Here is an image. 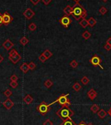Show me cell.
<instances>
[{
    "label": "cell",
    "mask_w": 111,
    "mask_h": 125,
    "mask_svg": "<svg viewBox=\"0 0 111 125\" xmlns=\"http://www.w3.org/2000/svg\"><path fill=\"white\" fill-rule=\"evenodd\" d=\"M18 52L15 50V49H12L9 54V56H14L15 55H18Z\"/></svg>",
    "instance_id": "obj_32"
},
{
    "label": "cell",
    "mask_w": 111,
    "mask_h": 125,
    "mask_svg": "<svg viewBox=\"0 0 111 125\" xmlns=\"http://www.w3.org/2000/svg\"><path fill=\"white\" fill-rule=\"evenodd\" d=\"M3 105L7 109L10 110L14 106V102H12L11 100H10L9 98H8V99H7L6 100L3 102Z\"/></svg>",
    "instance_id": "obj_9"
},
{
    "label": "cell",
    "mask_w": 111,
    "mask_h": 125,
    "mask_svg": "<svg viewBox=\"0 0 111 125\" xmlns=\"http://www.w3.org/2000/svg\"><path fill=\"white\" fill-rule=\"evenodd\" d=\"M9 60H11V61L12 62V63L14 64H16V63H18V62L20 61V60H21V56L18 54V55H15L14 56H9Z\"/></svg>",
    "instance_id": "obj_12"
},
{
    "label": "cell",
    "mask_w": 111,
    "mask_h": 125,
    "mask_svg": "<svg viewBox=\"0 0 111 125\" xmlns=\"http://www.w3.org/2000/svg\"><path fill=\"white\" fill-rule=\"evenodd\" d=\"M78 125H86V124L84 121H82V122H80V124H79Z\"/></svg>",
    "instance_id": "obj_42"
},
{
    "label": "cell",
    "mask_w": 111,
    "mask_h": 125,
    "mask_svg": "<svg viewBox=\"0 0 111 125\" xmlns=\"http://www.w3.org/2000/svg\"><path fill=\"white\" fill-rule=\"evenodd\" d=\"M23 101H24L26 104H30L33 102V98H32L30 94H27L24 98H23Z\"/></svg>",
    "instance_id": "obj_15"
},
{
    "label": "cell",
    "mask_w": 111,
    "mask_h": 125,
    "mask_svg": "<svg viewBox=\"0 0 111 125\" xmlns=\"http://www.w3.org/2000/svg\"><path fill=\"white\" fill-rule=\"evenodd\" d=\"M73 1H75L76 3H78V2H79L80 0H73Z\"/></svg>",
    "instance_id": "obj_45"
},
{
    "label": "cell",
    "mask_w": 111,
    "mask_h": 125,
    "mask_svg": "<svg viewBox=\"0 0 111 125\" xmlns=\"http://www.w3.org/2000/svg\"><path fill=\"white\" fill-rule=\"evenodd\" d=\"M97 115H98V117H99V118H101V119H104L105 117L107 115V113L105 111V110L101 109H100L99 111L97 112Z\"/></svg>",
    "instance_id": "obj_16"
},
{
    "label": "cell",
    "mask_w": 111,
    "mask_h": 125,
    "mask_svg": "<svg viewBox=\"0 0 111 125\" xmlns=\"http://www.w3.org/2000/svg\"><path fill=\"white\" fill-rule=\"evenodd\" d=\"M10 85H11V86L12 88H13V89H16V88L18 86V84L17 81H11V82H10Z\"/></svg>",
    "instance_id": "obj_33"
},
{
    "label": "cell",
    "mask_w": 111,
    "mask_h": 125,
    "mask_svg": "<svg viewBox=\"0 0 111 125\" xmlns=\"http://www.w3.org/2000/svg\"><path fill=\"white\" fill-rule=\"evenodd\" d=\"M44 85L47 89H49V88H50L53 85V82H52V81L50 79H48L44 82Z\"/></svg>",
    "instance_id": "obj_24"
},
{
    "label": "cell",
    "mask_w": 111,
    "mask_h": 125,
    "mask_svg": "<svg viewBox=\"0 0 111 125\" xmlns=\"http://www.w3.org/2000/svg\"><path fill=\"white\" fill-rule=\"evenodd\" d=\"M67 1H69V0H67Z\"/></svg>",
    "instance_id": "obj_48"
},
{
    "label": "cell",
    "mask_w": 111,
    "mask_h": 125,
    "mask_svg": "<svg viewBox=\"0 0 111 125\" xmlns=\"http://www.w3.org/2000/svg\"><path fill=\"white\" fill-rule=\"evenodd\" d=\"M72 87H73V89H74L75 91H77V92L79 91V90L82 89V86L80 85L79 84V82H75V84L73 85Z\"/></svg>",
    "instance_id": "obj_23"
},
{
    "label": "cell",
    "mask_w": 111,
    "mask_h": 125,
    "mask_svg": "<svg viewBox=\"0 0 111 125\" xmlns=\"http://www.w3.org/2000/svg\"><path fill=\"white\" fill-rule=\"evenodd\" d=\"M69 94H61L60 97H58L56 100L54 102L52 103L50 105H51L52 104H54L56 102H57L58 104L61 105V106H66V107H69L71 105V102L69 99H68L67 96H68Z\"/></svg>",
    "instance_id": "obj_3"
},
{
    "label": "cell",
    "mask_w": 111,
    "mask_h": 125,
    "mask_svg": "<svg viewBox=\"0 0 111 125\" xmlns=\"http://www.w3.org/2000/svg\"><path fill=\"white\" fill-rule=\"evenodd\" d=\"M4 94H5V96L6 97H7V98H9V97H10V96L12 94V92L11 90H9V89H7L4 92Z\"/></svg>",
    "instance_id": "obj_29"
},
{
    "label": "cell",
    "mask_w": 111,
    "mask_h": 125,
    "mask_svg": "<svg viewBox=\"0 0 111 125\" xmlns=\"http://www.w3.org/2000/svg\"><path fill=\"white\" fill-rule=\"evenodd\" d=\"M108 0H103V1H104V2H107Z\"/></svg>",
    "instance_id": "obj_47"
},
{
    "label": "cell",
    "mask_w": 111,
    "mask_h": 125,
    "mask_svg": "<svg viewBox=\"0 0 111 125\" xmlns=\"http://www.w3.org/2000/svg\"><path fill=\"white\" fill-rule=\"evenodd\" d=\"M79 24L82 27H83V28H86V27H87L88 26H89V25H88V20H86V18H83V19H82L81 21H80V22H79Z\"/></svg>",
    "instance_id": "obj_18"
},
{
    "label": "cell",
    "mask_w": 111,
    "mask_h": 125,
    "mask_svg": "<svg viewBox=\"0 0 111 125\" xmlns=\"http://www.w3.org/2000/svg\"><path fill=\"white\" fill-rule=\"evenodd\" d=\"M108 114H109V115H110V116L111 117V109H110L108 110Z\"/></svg>",
    "instance_id": "obj_44"
},
{
    "label": "cell",
    "mask_w": 111,
    "mask_h": 125,
    "mask_svg": "<svg viewBox=\"0 0 111 125\" xmlns=\"http://www.w3.org/2000/svg\"><path fill=\"white\" fill-rule=\"evenodd\" d=\"M39 60H40L41 62H45L47 60V58H46V57H45V56L42 55V54H41V55L39 56Z\"/></svg>",
    "instance_id": "obj_34"
},
{
    "label": "cell",
    "mask_w": 111,
    "mask_h": 125,
    "mask_svg": "<svg viewBox=\"0 0 111 125\" xmlns=\"http://www.w3.org/2000/svg\"><path fill=\"white\" fill-rule=\"evenodd\" d=\"M63 12L65 13L66 15H71L73 12V7L70 6V5H67V6L64 8V9H63Z\"/></svg>",
    "instance_id": "obj_14"
},
{
    "label": "cell",
    "mask_w": 111,
    "mask_h": 125,
    "mask_svg": "<svg viewBox=\"0 0 111 125\" xmlns=\"http://www.w3.org/2000/svg\"><path fill=\"white\" fill-rule=\"evenodd\" d=\"M78 62L76 61L75 60H73L72 61L70 62V66L73 67V68H76V67L78 66Z\"/></svg>",
    "instance_id": "obj_30"
},
{
    "label": "cell",
    "mask_w": 111,
    "mask_h": 125,
    "mask_svg": "<svg viewBox=\"0 0 111 125\" xmlns=\"http://www.w3.org/2000/svg\"><path fill=\"white\" fill-rule=\"evenodd\" d=\"M60 125H77L72 119H67L65 121H63V122L61 123Z\"/></svg>",
    "instance_id": "obj_17"
},
{
    "label": "cell",
    "mask_w": 111,
    "mask_h": 125,
    "mask_svg": "<svg viewBox=\"0 0 111 125\" xmlns=\"http://www.w3.org/2000/svg\"><path fill=\"white\" fill-rule=\"evenodd\" d=\"M90 109H91V111H92L93 113H97L99 111V110H100L99 109V107L97 104H93V105H92L91 106V107H90Z\"/></svg>",
    "instance_id": "obj_20"
},
{
    "label": "cell",
    "mask_w": 111,
    "mask_h": 125,
    "mask_svg": "<svg viewBox=\"0 0 111 125\" xmlns=\"http://www.w3.org/2000/svg\"><path fill=\"white\" fill-rule=\"evenodd\" d=\"M13 20V18L7 12H5L3 15V22L4 25L9 24Z\"/></svg>",
    "instance_id": "obj_7"
},
{
    "label": "cell",
    "mask_w": 111,
    "mask_h": 125,
    "mask_svg": "<svg viewBox=\"0 0 111 125\" xmlns=\"http://www.w3.org/2000/svg\"><path fill=\"white\" fill-rule=\"evenodd\" d=\"M87 125H93L92 123H89V124H88Z\"/></svg>",
    "instance_id": "obj_46"
},
{
    "label": "cell",
    "mask_w": 111,
    "mask_h": 125,
    "mask_svg": "<svg viewBox=\"0 0 111 125\" xmlns=\"http://www.w3.org/2000/svg\"><path fill=\"white\" fill-rule=\"evenodd\" d=\"M60 24L63 26V27H68L69 25L71 24V22H72V20H71V18L69 17V16L65 15L63 16L62 18H61L60 20Z\"/></svg>",
    "instance_id": "obj_5"
},
{
    "label": "cell",
    "mask_w": 111,
    "mask_h": 125,
    "mask_svg": "<svg viewBox=\"0 0 111 125\" xmlns=\"http://www.w3.org/2000/svg\"><path fill=\"white\" fill-rule=\"evenodd\" d=\"M43 125H53V122L50 119H47L43 122Z\"/></svg>",
    "instance_id": "obj_36"
},
{
    "label": "cell",
    "mask_w": 111,
    "mask_h": 125,
    "mask_svg": "<svg viewBox=\"0 0 111 125\" xmlns=\"http://www.w3.org/2000/svg\"><path fill=\"white\" fill-rule=\"evenodd\" d=\"M52 0H42V3L45 4V5H48L49 3L51 2Z\"/></svg>",
    "instance_id": "obj_39"
},
{
    "label": "cell",
    "mask_w": 111,
    "mask_h": 125,
    "mask_svg": "<svg viewBox=\"0 0 111 125\" xmlns=\"http://www.w3.org/2000/svg\"><path fill=\"white\" fill-rule=\"evenodd\" d=\"M20 43H21L22 45H26L27 43H29V40L26 37H22L21 39H20Z\"/></svg>",
    "instance_id": "obj_22"
},
{
    "label": "cell",
    "mask_w": 111,
    "mask_h": 125,
    "mask_svg": "<svg viewBox=\"0 0 111 125\" xmlns=\"http://www.w3.org/2000/svg\"><path fill=\"white\" fill-rule=\"evenodd\" d=\"M10 79H11V81H17L18 79V77L16 76V75L14 74V75H11V77H10Z\"/></svg>",
    "instance_id": "obj_35"
},
{
    "label": "cell",
    "mask_w": 111,
    "mask_h": 125,
    "mask_svg": "<svg viewBox=\"0 0 111 125\" xmlns=\"http://www.w3.org/2000/svg\"><path fill=\"white\" fill-rule=\"evenodd\" d=\"M87 94L88 96V98H90V100L92 101H93V100H95V98L97 96V92L93 89H90V90L88 92Z\"/></svg>",
    "instance_id": "obj_10"
},
{
    "label": "cell",
    "mask_w": 111,
    "mask_h": 125,
    "mask_svg": "<svg viewBox=\"0 0 111 125\" xmlns=\"http://www.w3.org/2000/svg\"><path fill=\"white\" fill-rule=\"evenodd\" d=\"M23 15L25 16L26 18H27L28 20H30L35 16V12H33L30 8H27L23 12Z\"/></svg>",
    "instance_id": "obj_8"
},
{
    "label": "cell",
    "mask_w": 111,
    "mask_h": 125,
    "mask_svg": "<svg viewBox=\"0 0 111 125\" xmlns=\"http://www.w3.org/2000/svg\"><path fill=\"white\" fill-rule=\"evenodd\" d=\"M2 24H3V14H1V12H0V26Z\"/></svg>",
    "instance_id": "obj_40"
},
{
    "label": "cell",
    "mask_w": 111,
    "mask_h": 125,
    "mask_svg": "<svg viewBox=\"0 0 111 125\" xmlns=\"http://www.w3.org/2000/svg\"><path fill=\"white\" fill-rule=\"evenodd\" d=\"M37 110L42 115V116H45L46 113L50 111V105L46 104L45 102H41V104L37 105Z\"/></svg>",
    "instance_id": "obj_4"
},
{
    "label": "cell",
    "mask_w": 111,
    "mask_h": 125,
    "mask_svg": "<svg viewBox=\"0 0 111 125\" xmlns=\"http://www.w3.org/2000/svg\"><path fill=\"white\" fill-rule=\"evenodd\" d=\"M42 54L43 55H44V56H45V57L47 58V59H48V58H50L53 55V54H52V52L51 51H50L49 50H45V51L42 52Z\"/></svg>",
    "instance_id": "obj_21"
},
{
    "label": "cell",
    "mask_w": 111,
    "mask_h": 125,
    "mask_svg": "<svg viewBox=\"0 0 111 125\" xmlns=\"http://www.w3.org/2000/svg\"><path fill=\"white\" fill-rule=\"evenodd\" d=\"M107 43H108L111 45V37H109L108 39L107 40Z\"/></svg>",
    "instance_id": "obj_41"
},
{
    "label": "cell",
    "mask_w": 111,
    "mask_h": 125,
    "mask_svg": "<svg viewBox=\"0 0 111 125\" xmlns=\"http://www.w3.org/2000/svg\"><path fill=\"white\" fill-rule=\"evenodd\" d=\"M104 48L105 49H106L107 51H110L111 49V45H109L108 43H106L104 46Z\"/></svg>",
    "instance_id": "obj_37"
},
{
    "label": "cell",
    "mask_w": 111,
    "mask_h": 125,
    "mask_svg": "<svg viewBox=\"0 0 111 125\" xmlns=\"http://www.w3.org/2000/svg\"><path fill=\"white\" fill-rule=\"evenodd\" d=\"M2 46H3V47L6 49V50L9 51V50H10L11 49H12V47H13L14 44L12 43V41L10 39H7L6 41L3 43Z\"/></svg>",
    "instance_id": "obj_11"
},
{
    "label": "cell",
    "mask_w": 111,
    "mask_h": 125,
    "mask_svg": "<svg viewBox=\"0 0 111 125\" xmlns=\"http://www.w3.org/2000/svg\"><path fill=\"white\" fill-rule=\"evenodd\" d=\"M88 25L90 26V27H93L97 24V21L93 17H91V18H89L88 20Z\"/></svg>",
    "instance_id": "obj_19"
},
{
    "label": "cell",
    "mask_w": 111,
    "mask_h": 125,
    "mask_svg": "<svg viewBox=\"0 0 111 125\" xmlns=\"http://www.w3.org/2000/svg\"><path fill=\"white\" fill-rule=\"evenodd\" d=\"M90 62L92 64L93 66H99V67H101L102 70L103 69V67L101 65V58H100L99 56H97V55L93 56V57L90 59Z\"/></svg>",
    "instance_id": "obj_6"
},
{
    "label": "cell",
    "mask_w": 111,
    "mask_h": 125,
    "mask_svg": "<svg viewBox=\"0 0 111 125\" xmlns=\"http://www.w3.org/2000/svg\"><path fill=\"white\" fill-rule=\"evenodd\" d=\"M107 9L106 8V7H105L104 6L101 7L100 9H99V12L101 14V15H105L107 12Z\"/></svg>",
    "instance_id": "obj_28"
},
{
    "label": "cell",
    "mask_w": 111,
    "mask_h": 125,
    "mask_svg": "<svg viewBox=\"0 0 111 125\" xmlns=\"http://www.w3.org/2000/svg\"><path fill=\"white\" fill-rule=\"evenodd\" d=\"M91 35H91V34H90L88 31H85L84 32H83V34H82V37L84 38V39H86V40L90 39V37H91Z\"/></svg>",
    "instance_id": "obj_25"
},
{
    "label": "cell",
    "mask_w": 111,
    "mask_h": 125,
    "mask_svg": "<svg viewBox=\"0 0 111 125\" xmlns=\"http://www.w3.org/2000/svg\"><path fill=\"white\" fill-rule=\"evenodd\" d=\"M28 66H29L30 70H35V68L36 67V65H35V64L34 62H31L30 64H28Z\"/></svg>",
    "instance_id": "obj_31"
},
{
    "label": "cell",
    "mask_w": 111,
    "mask_h": 125,
    "mask_svg": "<svg viewBox=\"0 0 111 125\" xmlns=\"http://www.w3.org/2000/svg\"><path fill=\"white\" fill-rule=\"evenodd\" d=\"M56 115L63 121L67 119H71V117L74 115V112L69 107L61 106V107L56 111Z\"/></svg>",
    "instance_id": "obj_2"
},
{
    "label": "cell",
    "mask_w": 111,
    "mask_h": 125,
    "mask_svg": "<svg viewBox=\"0 0 111 125\" xmlns=\"http://www.w3.org/2000/svg\"><path fill=\"white\" fill-rule=\"evenodd\" d=\"M81 82L83 85H86L88 84V82H90V80H89V79L86 76H84L81 79Z\"/></svg>",
    "instance_id": "obj_26"
},
{
    "label": "cell",
    "mask_w": 111,
    "mask_h": 125,
    "mask_svg": "<svg viewBox=\"0 0 111 125\" xmlns=\"http://www.w3.org/2000/svg\"><path fill=\"white\" fill-rule=\"evenodd\" d=\"M3 60V57L1 56V55H0V63Z\"/></svg>",
    "instance_id": "obj_43"
},
{
    "label": "cell",
    "mask_w": 111,
    "mask_h": 125,
    "mask_svg": "<svg viewBox=\"0 0 111 125\" xmlns=\"http://www.w3.org/2000/svg\"><path fill=\"white\" fill-rule=\"evenodd\" d=\"M28 28H29V30L30 31H35L37 29V26L36 24H35V23H31L30 25H29V26H28Z\"/></svg>",
    "instance_id": "obj_27"
},
{
    "label": "cell",
    "mask_w": 111,
    "mask_h": 125,
    "mask_svg": "<svg viewBox=\"0 0 111 125\" xmlns=\"http://www.w3.org/2000/svg\"><path fill=\"white\" fill-rule=\"evenodd\" d=\"M40 1H41V0H30V1L33 3L34 5H37V4L40 2Z\"/></svg>",
    "instance_id": "obj_38"
},
{
    "label": "cell",
    "mask_w": 111,
    "mask_h": 125,
    "mask_svg": "<svg viewBox=\"0 0 111 125\" xmlns=\"http://www.w3.org/2000/svg\"><path fill=\"white\" fill-rule=\"evenodd\" d=\"M20 69L24 73H26L28 71L30 70V67H29V66L27 63H23L20 66Z\"/></svg>",
    "instance_id": "obj_13"
},
{
    "label": "cell",
    "mask_w": 111,
    "mask_h": 125,
    "mask_svg": "<svg viewBox=\"0 0 111 125\" xmlns=\"http://www.w3.org/2000/svg\"><path fill=\"white\" fill-rule=\"evenodd\" d=\"M71 16L75 20H79L80 19H83L86 17L87 12L80 3H76L74 6L73 7V12Z\"/></svg>",
    "instance_id": "obj_1"
}]
</instances>
